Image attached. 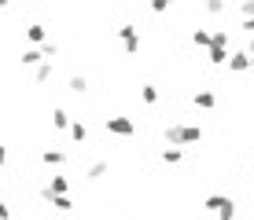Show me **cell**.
<instances>
[{
  "label": "cell",
  "mask_w": 254,
  "mask_h": 220,
  "mask_svg": "<svg viewBox=\"0 0 254 220\" xmlns=\"http://www.w3.org/2000/svg\"><path fill=\"white\" fill-rule=\"evenodd\" d=\"M166 139H170L173 147H188V143H199V139H203V129L199 125H170L166 129Z\"/></svg>",
  "instance_id": "obj_1"
},
{
  "label": "cell",
  "mask_w": 254,
  "mask_h": 220,
  "mask_svg": "<svg viewBox=\"0 0 254 220\" xmlns=\"http://www.w3.org/2000/svg\"><path fill=\"white\" fill-rule=\"evenodd\" d=\"M118 37H122V48H126L129 55H136V51H140V30H136V26H122Z\"/></svg>",
  "instance_id": "obj_2"
},
{
  "label": "cell",
  "mask_w": 254,
  "mask_h": 220,
  "mask_svg": "<svg viewBox=\"0 0 254 220\" xmlns=\"http://www.w3.org/2000/svg\"><path fill=\"white\" fill-rule=\"evenodd\" d=\"M103 129L115 132V136H133V132H136V125L129 118H107V121H103Z\"/></svg>",
  "instance_id": "obj_3"
},
{
  "label": "cell",
  "mask_w": 254,
  "mask_h": 220,
  "mask_svg": "<svg viewBox=\"0 0 254 220\" xmlns=\"http://www.w3.org/2000/svg\"><path fill=\"white\" fill-rule=\"evenodd\" d=\"M229 70H232V74L251 70V55H247V51H236V55H229Z\"/></svg>",
  "instance_id": "obj_4"
},
{
  "label": "cell",
  "mask_w": 254,
  "mask_h": 220,
  "mask_svg": "<svg viewBox=\"0 0 254 220\" xmlns=\"http://www.w3.org/2000/svg\"><path fill=\"white\" fill-rule=\"evenodd\" d=\"M66 187H70L66 176H52V183L45 187V198H48V195H66Z\"/></svg>",
  "instance_id": "obj_5"
},
{
  "label": "cell",
  "mask_w": 254,
  "mask_h": 220,
  "mask_svg": "<svg viewBox=\"0 0 254 220\" xmlns=\"http://www.w3.org/2000/svg\"><path fill=\"white\" fill-rule=\"evenodd\" d=\"M217 103V95L210 92V88H203V92H195V107H203V110H210Z\"/></svg>",
  "instance_id": "obj_6"
},
{
  "label": "cell",
  "mask_w": 254,
  "mask_h": 220,
  "mask_svg": "<svg viewBox=\"0 0 254 220\" xmlns=\"http://www.w3.org/2000/svg\"><path fill=\"white\" fill-rule=\"evenodd\" d=\"M48 202H52V209H59V213H70V209H74V202L66 195H48Z\"/></svg>",
  "instance_id": "obj_7"
},
{
  "label": "cell",
  "mask_w": 254,
  "mask_h": 220,
  "mask_svg": "<svg viewBox=\"0 0 254 220\" xmlns=\"http://www.w3.org/2000/svg\"><path fill=\"white\" fill-rule=\"evenodd\" d=\"M26 37H30L33 44H45V26H41V22H30V26H26Z\"/></svg>",
  "instance_id": "obj_8"
},
{
  "label": "cell",
  "mask_w": 254,
  "mask_h": 220,
  "mask_svg": "<svg viewBox=\"0 0 254 220\" xmlns=\"http://www.w3.org/2000/svg\"><path fill=\"white\" fill-rule=\"evenodd\" d=\"M52 125H56V129H70V114L63 107H56V110H52Z\"/></svg>",
  "instance_id": "obj_9"
},
{
  "label": "cell",
  "mask_w": 254,
  "mask_h": 220,
  "mask_svg": "<svg viewBox=\"0 0 254 220\" xmlns=\"http://www.w3.org/2000/svg\"><path fill=\"white\" fill-rule=\"evenodd\" d=\"M41 59H45V51H41V48L22 51V66H41Z\"/></svg>",
  "instance_id": "obj_10"
},
{
  "label": "cell",
  "mask_w": 254,
  "mask_h": 220,
  "mask_svg": "<svg viewBox=\"0 0 254 220\" xmlns=\"http://www.w3.org/2000/svg\"><path fill=\"white\" fill-rule=\"evenodd\" d=\"M181 158H185V151H177V147H166V151H162V162L166 165H177Z\"/></svg>",
  "instance_id": "obj_11"
},
{
  "label": "cell",
  "mask_w": 254,
  "mask_h": 220,
  "mask_svg": "<svg viewBox=\"0 0 254 220\" xmlns=\"http://www.w3.org/2000/svg\"><path fill=\"white\" fill-rule=\"evenodd\" d=\"M140 99H144V103H159V88H155V85H144V88H140Z\"/></svg>",
  "instance_id": "obj_12"
},
{
  "label": "cell",
  "mask_w": 254,
  "mask_h": 220,
  "mask_svg": "<svg viewBox=\"0 0 254 220\" xmlns=\"http://www.w3.org/2000/svg\"><path fill=\"white\" fill-rule=\"evenodd\" d=\"M70 136H74L77 143H85V139H89V129H85L81 121H74V125H70Z\"/></svg>",
  "instance_id": "obj_13"
},
{
  "label": "cell",
  "mask_w": 254,
  "mask_h": 220,
  "mask_svg": "<svg viewBox=\"0 0 254 220\" xmlns=\"http://www.w3.org/2000/svg\"><path fill=\"white\" fill-rule=\"evenodd\" d=\"M41 158H45L48 165H63V162H66V154H63V151H45Z\"/></svg>",
  "instance_id": "obj_14"
},
{
  "label": "cell",
  "mask_w": 254,
  "mask_h": 220,
  "mask_svg": "<svg viewBox=\"0 0 254 220\" xmlns=\"http://www.w3.org/2000/svg\"><path fill=\"white\" fill-rule=\"evenodd\" d=\"M191 44H199V48H210V33H206V30H195V33H191Z\"/></svg>",
  "instance_id": "obj_15"
},
{
  "label": "cell",
  "mask_w": 254,
  "mask_h": 220,
  "mask_svg": "<svg viewBox=\"0 0 254 220\" xmlns=\"http://www.w3.org/2000/svg\"><path fill=\"white\" fill-rule=\"evenodd\" d=\"M217 217H221V220H236V206H232V198L225 202L221 209H217Z\"/></svg>",
  "instance_id": "obj_16"
},
{
  "label": "cell",
  "mask_w": 254,
  "mask_h": 220,
  "mask_svg": "<svg viewBox=\"0 0 254 220\" xmlns=\"http://www.w3.org/2000/svg\"><path fill=\"white\" fill-rule=\"evenodd\" d=\"M225 202H229V198H225V195H210V198H206V209H214V213H217V209H221V206H225Z\"/></svg>",
  "instance_id": "obj_17"
},
{
  "label": "cell",
  "mask_w": 254,
  "mask_h": 220,
  "mask_svg": "<svg viewBox=\"0 0 254 220\" xmlns=\"http://www.w3.org/2000/svg\"><path fill=\"white\" fill-rule=\"evenodd\" d=\"M206 11L210 15H221L225 11V0H206Z\"/></svg>",
  "instance_id": "obj_18"
},
{
  "label": "cell",
  "mask_w": 254,
  "mask_h": 220,
  "mask_svg": "<svg viewBox=\"0 0 254 220\" xmlns=\"http://www.w3.org/2000/svg\"><path fill=\"white\" fill-rule=\"evenodd\" d=\"M70 92L81 95V92H85V77H70Z\"/></svg>",
  "instance_id": "obj_19"
},
{
  "label": "cell",
  "mask_w": 254,
  "mask_h": 220,
  "mask_svg": "<svg viewBox=\"0 0 254 220\" xmlns=\"http://www.w3.org/2000/svg\"><path fill=\"white\" fill-rule=\"evenodd\" d=\"M170 4H173V0H151V11L162 15V11H170Z\"/></svg>",
  "instance_id": "obj_20"
},
{
  "label": "cell",
  "mask_w": 254,
  "mask_h": 220,
  "mask_svg": "<svg viewBox=\"0 0 254 220\" xmlns=\"http://www.w3.org/2000/svg\"><path fill=\"white\" fill-rule=\"evenodd\" d=\"M240 11H243V15H254V0H243V4H240Z\"/></svg>",
  "instance_id": "obj_21"
},
{
  "label": "cell",
  "mask_w": 254,
  "mask_h": 220,
  "mask_svg": "<svg viewBox=\"0 0 254 220\" xmlns=\"http://www.w3.org/2000/svg\"><path fill=\"white\" fill-rule=\"evenodd\" d=\"M0 220H11V209H7V202H0Z\"/></svg>",
  "instance_id": "obj_22"
},
{
  "label": "cell",
  "mask_w": 254,
  "mask_h": 220,
  "mask_svg": "<svg viewBox=\"0 0 254 220\" xmlns=\"http://www.w3.org/2000/svg\"><path fill=\"white\" fill-rule=\"evenodd\" d=\"M243 30H247V33H254V15H247V19H243Z\"/></svg>",
  "instance_id": "obj_23"
},
{
  "label": "cell",
  "mask_w": 254,
  "mask_h": 220,
  "mask_svg": "<svg viewBox=\"0 0 254 220\" xmlns=\"http://www.w3.org/2000/svg\"><path fill=\"white\" fill-rule=\"evenodd\" d=\"M7 162V151H4V147H0V165H4Z\"/></svg>",
  "instance_id": "obj_24"
}]
</instances>
